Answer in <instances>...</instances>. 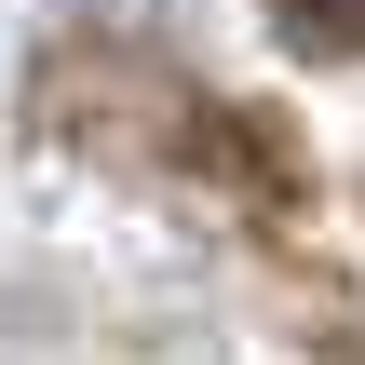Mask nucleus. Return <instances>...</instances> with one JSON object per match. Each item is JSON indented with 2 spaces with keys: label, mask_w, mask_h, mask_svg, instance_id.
Listing matches in <instances>:
<instances>
[{
  "label": "nucleus",
  "mask_w": 365,
  "mask_h": 365,
  "mask_svg": "<svg viewBox=\"0 0 365 365\" xmlns=\"http://www.w3.org/2000/svg\"><path fill=\"white\" fill-rule=\"evenodd\" d=\"M284 14H298L312 41H352V54H365V0H284Z\"/></svg>",
  "instance_id": "1"
}]
</instances>
